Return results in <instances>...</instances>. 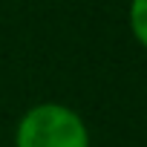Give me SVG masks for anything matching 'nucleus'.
Masks as SVG:
<instances>
[{
  "label": "nucleus",
  "mask_w": 147,
  "mask_h": 147,
  "mask_svg": "<svg viewBox=\"0 0 147 147\" xmlns=\"http://www.w3.org/2000/svg\"><path fill=\"white\" fill-rule=\"evenodd\" d=\"M15 147H92V133L69 104L40 101L18 118Z\"/></svg>",
  "instance_id": "obj_1"
},
{
  "label": "nucleus",
  "mask_w": 147,
  "mask_h": 147,
  "mask_svg": "<svg viewBox=\"0 0 147 147\" xmlns=\"http://www.w3.org/2000/svg\"><path fill=\"white\" fill-rule=\"evenodd\" d=\"M127 26H130L133 40L141 49H147V0H130V6H127Z\"/></svg>",
  "instance_id": "obj_2"
}]
</instances>
